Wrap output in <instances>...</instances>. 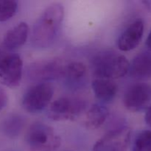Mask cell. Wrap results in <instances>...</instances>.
Returning a JSON list of instances; mask_svg holds the SVG:
<instances>
[{"label":"cell","instance_id":"ac0fdd59","mask_svg":"<svg viewBox=\"0 0 151 151\" xmlns=\"http://www.w3.org/2000/svg\"><path fill=\"white\" fill-rule=\"evenodd\" d=\"M133 151H151V131L140 132L135 138Z\"/></svg>","mask_w":151,"mask_h":151},{"label":"cell","instance_id":"5bb4252c","mask_svg":"<svg viewBox=\"0 0 151 151\" xmlns=\"http://www.w3.org/2000/svg\"><path fill=\"white\" fill-rule=\"evenodd\" d=\"M109 114V109L106 106L102 103H95L87 111L84 124L88 129H97L106 122Z\"/></svg>","mask_w":151,"mask_h":151},{"label":"cell","instance_id":"603a6c76","mask_svg":"<svg viewBox=\"0 0 151 151\" xmlns=\"http://www.w3.org/2000/svg\"><path fill=\"white\" fill-rule=\"evenodd\" d=\"M67 151H69V150H67Z\"/></svg>","mask_w":151,"mask_h":151},{"label":"cell","instance_id":"9a60e30c","mask_svg":"<svg viewBox=\"0 0 151 151\" xmlns=\"http://www.w3.org/2000/svg\"><path fill=\"white\" fill-rule=\"evenodd\" d=\"M25 119L19 114H10L1 122L0 129L9 138H16L24 128Z\"/></svg>","mask_w":151,"mask_h":151},{"label":"cell","instance_id":"2e32d148","mask_svg":"<svg viewBox=\"0 0 151 151\" xmlns=\"http://www.w3.org/2000/svg\"><path fill=\"white\" fill-rule=\"evenodd\" d=\"M86 75V67L81 62L74 61L65 66L62 78L73 85L79 83L85 78Z\"/></svg>","mask_w":151,"mask_h":151},{"label":"cell","instance_id":"9c48e42d","mask_svg":"<svg viewBox=\"0 0 151 151\" xmlns=\"http://www.w3.org/2000/svg\"><path fill=\"white\" fill-rule=\"evenodd\" d=\"M150 102L151 85L146 83H138L131 86L123 97L124 106L133 112L143 110Z\"/></svg>","mask_w":151,"mask_h":151},{"label":"cell","instance_id":"ba28073f","mask_svg":"<svg viewBox=\"0 0 151 151\" xmlns=\"http://www.w3.org/2000/svg\"><path fill=\"white\" fill-rule=\"evenodd\" d=\"M23 61L18 54H10L0 58V84L5 86H19L22 78Z\"/></svg>","mask_w":151,"mask_h":151},{"label":"cell","instance_id":"7c38bea8","mask_svg":"<svg viewBox=\"0 0 151 151\" xmlns=\"http://www.w3.org/2000/svg\"><path fill=\"white\" fill-rule=\"evenodd\" d=\"M129 71L131 76L136 79L151 78V52L144 51L137 55L130 64Z\"/></svg>","mask_w":151,"mask_h":151},{"label":"cell","instance_id":"7402d4cb","mask_svg":"<svg viewBox=\"0 0 151 151\" xmlns=\"http://www.w3.org/2000/svg\"><path fill=\"white\" fill-rule=\"evenodd\" d=\"M143 3L145 4V6L147 7V8L151 12V1H143Z\"/></svg>","mask_w":151,"mask_h":151},{"label":"cell","instance_id":"52a82bcc","mask_svg":"<svg viewBox=\"0 0 151 151\" xmlns=\"http://www.w3.org/2000/svg\"><path fill=\"white\" fill-rule=\"evenodd\" d=\"M131 131L122 126L110 131L97 140L92 151H126L131 140Z\"/></svg>","mask_w":151,"mask_h":151},{"label":"cell","instance_id":"6da1fadb","mask_svg":"<svg viewBox=\"0 0 151 151\" xmlns=\"http://www.w3.org/2000/svg\"><path fill=\"white\" fill-rule=\"evenodd\" d=\"M64 16V8L60 3L50 4L34 24L32 43L36 48H47L57 38Z\"/></svg>","mask_w":151,"mask_h":151},{"label":"cell","instance_id":"8992f818","mask_svg":"<svg viewBox=\"0 0 151 151\" xmlns=\"http://www.w3.org/2000/svg\"><path fill=\"white\" fill-rule=\"evenodd\" d=\"M65 66L58 58L39 60L29 65L27 75L31 81L46 83L62 78Z\"/></svg>","mask_w":151,"mask_h":151},{"label":"cell","instance_id":"8fae6325","mask_svg":"<svg viewBox=\"0 0 151 151\" xmlns=\"http://www.w3.org/2000/svg\"><path fill=\"white\" fill-rule=\"evenodd\" d=\"M28 32V25L25 22H21L6 32L3 45L8 50H14L22 47L27 39Z\"/></svg>","mask_w":151,"mask_h":151},{"label":"cell","instance_id":"3957f363","mask_svg":"<svg viewBox=\"0 0 151 151\" xmlns=\"http://www.w3.org/2000/svg\"><path fill=\"white\" fill-rule=\"evenodd\" d=\"M25 139L29 151H55L61 144V139L54 134L53 128L42 122L30 125Z\"/></svg>","mask_w":151,"mask_h":151},{"label":"cell","instance_id":"ffe728a7","mask_svg":"<svg viewBox=\"0 0 151 151\" xmlns=\"http://www.w3.org/2000/svg\"><path fill=\"white\" fill-rule=\"evenodd\" d=\"M145 119V122L147 123V125L151 128V106L147 109V111H146Z\"/></svg>","mask_w":151,"mask_h":151},{"label":"cell","instance_id":"4fadbf2b","mask_svg":"<svg viewBox=\"0 0 151 151\" xmlns=\"http://www.w3.org/2000/svg\"><path fill=\"white\" fill-rule=\"evenodd\" d=\"M96 98L102 103H110L117 93V86L111 80L97 78L91 83Z\"/></svg>","mask_w":151,"mask_h":151},{"label":"cell","instance_id":"30bf717a","mask_svg":"<svg viewBox=\"0 0 151 151\" xmlns=\"http://www.w3.org/2000/svg\"><path fill=\"white\" fill-rule=\"evenodd\" d=\"M144 27L142 19H138L133 22L118 38V49L123 52L131 51L135 49L142 41Z\"/></svg>","mask_w":151,"mask_h":151},{"label":"cell","instance_id":"7a4b0ae2","mask_svg":"<svg viewBox=\"0 0 151 151\" xmlns=\"http://www.w3.org/2000/svg\"><path fill=\"white\" fill-rule=\"evenodd\" d=\"M91 67L97 78L112 81L125 76L129 71L130 63L123 55L113 50H106L93 57Z\"/></svg>","mask_w":151,"mask_h":151},{"label":"cell","instance_id":"44dd1931","mask_svg":"<svg viewBox=\"0 0 151 151\" xmlns=\"http://www.w3.org/2000/svg\"><path fill=\"white\" fill-rule=\"evenodd\" d=\"M146 46L148 48V50L151 52V30L149 32L147 39H146Z\"/></svg>","mask_w":151,"mask_h":151},{"label":"cell","instance_id":"277c9868","mask_svg":"<svg viewBox=\"0 0 151 151\" xmlns=\"http://www.w3.org/2000/svg\"><path fill=\"white\" fill-rule=\"evenodd\" d=\"M86 107V102L82 98L60 97L50 105L48 116L54 121L75 120Z\"/></svg>","mask_w":151,"mask_h":151},{"label":"cell","instance_id":"5b68a950","mask_svg":"<svg viewBox=\"0 0 151 151\" xmlns=\"http://www.w3.org/2000/svg\"><path fill=\"white\" fill-rule=\"evenodd\" d=\"M54 94V87L48 82L39 83L29 88L22 97V106L28 113L41 112L50 104Z\"/></svg>","mask_w":151,"mask_h":151},{"label":"cell","instance_id":"d6986e66","mask_svg":"<svg viewBox=\"0 0 151 151\" xmlns=\"http://www.w3.org/2000/svg\"><path fill=\"white\" fill-rule=\"evenodd\" d=\"M8 102V97L6 91L0 87V111L6 107Z\"/></svg>","mask_w":151,"mask_h":151},{"label":"cell","instance_id":"e0dca14e","mask_svg":"<svg viewBox=\"0 0 151 151\" xmlns=\"http://www.w3.org/2000/svg\"><path fill=\"white\" fill-rule=\"evenodd\" d=\"M18 9V2L14 0H0V22L11 19Z\"/></svg>","mask_w":151,"mask_h":151}]
</instances>
